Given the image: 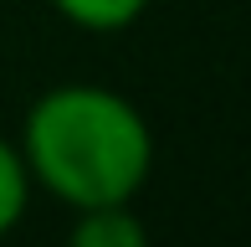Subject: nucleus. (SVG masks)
<instances>
[{
  "mask_svg": "<svg viewBox=\"0 0 251 247\" xmlns=\"http://www.w3.org/2000/svg\"><path fill=\"white\" fill-rule=\"evenodd\" d=\"M31 190H47L62 206H118L133 201L154 175L149 119L102 83H56L26 108L16 134Z\"/></svg>",
  "mask_w": 251,
  "mask_h": 247,
  "instance_id": "f257e3e1",
  "label": "nucleus"
},
{
  "mask_svg": "<svg viewBox=\"0 0 251 247\" xmlns=\"http://www.w3.org/2000/svg\"><path fill=\"white\" fill-rule=\"evenodd\" d=\"M67 247H154V242H149V227L139 221V211H133V201H118V206L77 211Z\"/></svg>",
  "mask_w": 251,
  "mask_h": 247,
  "instance_id": "f03ea898",
  "label": "nucleus"
},
{
  "mask_svg": "<svg viewBox=\"0 0 251 247\" xmlns=\"http://www.w3.org/2000/svg\"><path fill=\"white\" fill-rule=\"evenodd\" d=\"M51 10L77 31H93V36H113V31H128L133 21L149 10V0H51Z\"/></svg>",
  "mask_w": 251,
  "mask_h": 247,
  "instance_id": "7ed1b4c3",
  "label": "nucleus"
},
{
  "mask_svg": "<svg viewBox=\"0 0 251 247\" xmlns=\"http://www.w3.org/2000/svg\"><path fill=\"white\" fill-rule=\"evenodd\" d=\"M26 206H31V175H26V160H21L16 139H5V134H0V237H10V232L21 227Z\"/></svg>",
  "mask_w": 251,
  "mask_h": 247,
  "instance_id": "20e7f679",
  "label": "nucleus"
}]
</instances>
